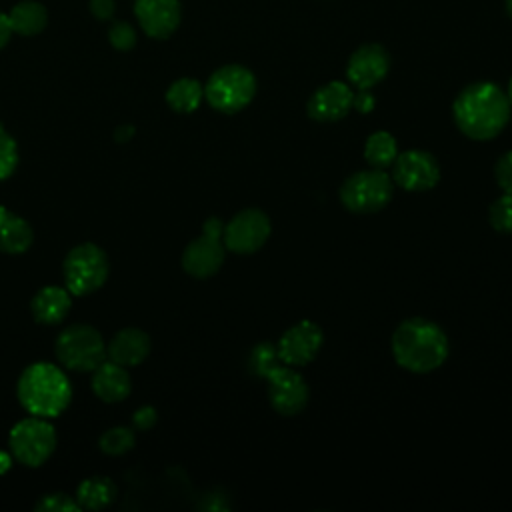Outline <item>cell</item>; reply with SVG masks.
Instances as JSON below:
<instances>
[{
	"instance_id": "22",
	"label": "cell",
	"mask_w": 512,
	"mask_h": 512,
	"mask_svg": "<svg viewBox=\"0 0 512 512\" xmlns=\"http://www.w3.org/2000/svg\"><path fill=\"white\" fill-rule=\"evenodd\" d=\"M116 498V484L108 476H90L76 488V502L86 510H102Z\"/></svg>"
},
{
	"instance_id": "16",
	"label": "cell",
	"mask_w": 512,
	"mask_h": 512,
	"mask_svg": "<svg viewBox=\"0 0 512 512\" xmlns=\"http://www.w3.org/2000/svg\"><path fill=\"white\" fill-rule=\"evenodd\" d=\"M354 104V92L348 84L334 80L320 86L308 100V116L318 122H336L344 118Z\"/></svg>"
},
{
	"instance_id": "20",
	"label": "cell",
	"mask_w": 512,
	"mask_h": 512,
	"mask_svg": "<svg viewBox=\"0 0 512 512\" xmlns=\"http://www.w3.org/2000/svg\"><path fill=\"white\" fill-rule=\"evenodd\" d=\"M34 242L32 226L18 214L0 206V252L24 254Z\"/></svg>"
},
{
	"instance_id": "37",
	"label": "cell",
	"mask_w": 512,
	"mask_h": 512,
	"mask_svg": "<svg viewBox=\"0 0 512 512\" xmlns=\"http://www.w3.org/2000/svg\"><path fill=\"white\" fill-rule=\"evenodd\" d=\"M10 466H12V454H8V452L0 450V474L8 472V470H10Z\"/></svg>"
},
{
	"instance_id": "13",
	"label": "cell",
	"mask_w": 512,
	"mask_h": 512,
	"mask_svg": "<svg viewBox=\"0 0 512 512\" xmlns=\"http://www.w3.org/2000/svg\"><path fill=\"white\" fill-rule=\"evenodd\" d=\"M388 70H390V56L386 48L370 42V44H362L352 52L346 64V78L358 90H370L372 86L384 80Z\"/></svg>"
},
{
	"instance_id": "5",
	"label": "cell",
	"mask_w": 512,
	"mask_h": 512,
	"mask_svg": "<svg viewBox=\"0 0 512 512\" xmlns=\"http://www.w3.org/2000/svg\"><path fill=\"white\" fill-rule=\"evenodd\" d=\"M108 274V256L94 242H82L74 246L62 262L64 284L72 296H88L100 290L108 280Z\"/></svg>"
},
{
	"instance_id": "26",
	"label": "cell",
	"mask_w": 512,
	"mask_h": 512,
	"mask_svg": "<svg viewBox=\"0 0 512 512\" xmlns=\"http://www.w3.org/2000/svg\"><path fill=\"white\" fill-rule=\"evenodd\" d=\"M488 220L494 230L512 234V194L504 192L488 208Z\"/></svg>"
},
{
	"instance_id": "17",
	"label": "cell",
	"mask_w": 512,
	"mask_h": 512,
	"mask_svg": "<svg viewBox=\"0 0 512 512\" xmlns=\"http://www.w3.org/2000/svg\"><path fill=\"white\" fill-rule=\"evenodd\" d=\"M150 336L140 328H122L106 344V358L130 368L138 366L150 354Z\"/></svg>"
},
{
	"instance_id": "36",
	"label": "cell",
	"mask_w": 512,
	"mask_h": 512,
	"mask_svg": "<svg viewBox=\"0 0 512 512\" xmlns=\"http://www.w3.org/2000/svg\"><path fill=\"white\" fill-rule=\"evenodd\" d=\"M132 134H134V126H126V124H124V126H120V128L116 130L114 136H116L118 142H126L128 138H132Z\"/></svg>"
},
{
	"instance_id": "35",
	"label": "cell",
	"mask_w": 512,
	"mask_h": 512,
	"mask_svg": "<svg viewBox=\"0 0 512 512\" xmlns=\"http://www.w3.org/2000/svg\"><path fill=\"white\" fill-rule=\"evenodd\" d=\"M202 232H206V234H212V236H220V238H222V232H224V224H222V220H220V218H208V220L204 222V228H202Z\"/></svg>"
},
{
	"instance_id": "12",
	"label": "cell",
	"mask_w": 512,
	"mask_h": 512,
	"mask_svg": "<svg viewBox=\"0 0 512 512\" xmlns=\"http://www.w3.org/2000/svg\"><path fill=\"white\" fill-rule=\"evenodd\" d=\"M322 348V330L312 320L290 326L278 340L276 354L288 366H304L312 362Z\"/></svg>"
},
{
	"instance_id": "30",
	"label": "cell",
	"mask_w": 512,
	"mask_h": 512,
	"mask_svg": "<svg viewBox=\"0 0 512 512\" xmlns=\"http://www.w3.org/2000/svg\"><path fill=\"white\" fill-rule=\"evenodd\" d=\"M494 176L502 192L512 194V150L504 152L494 166Z\"/></svg>"
},
{
	"instance_id": "15",
	"label": "cell",
	"mask_w": 512,
	"mask_h": 512,
	"mask_svg": "<svg viewBox=\"0 0 512 512\" xmlns=\"http://www.w3.org/2000/svg\"><path fill=\"white\" fill-rule=\"evenodd\" d=\"M224 256H226V246L220 240V236L202 232L184 248L182 268L194 278H210L220 270Z\"/></svg>"
},
{
	"instance_id": "1",
	"label": "cell",
	"mask_w": 512,
	"mask_h": 512,
	"mask_svg": "<svg viewBox=\"0 0 512 512\" xmlns=\"http://www.w3.org/2000/svg\"><path fill=\"white\" fill-rule=\"evenodd\" d=\"M510 100L492 82H474L454 100L452 114L460 132L472 140H490L510 120Z\"/></svg>"
},
{
	"instance_id": "21",
	"label": "cell",
	"mask_w": 512,
	"mask_h": 512,
	"mask_svg": "<svg viewBox=\"0 0 512 512\" xmlns=\"http://www.w3.org/2000/svg\"><path fill=\"white\" fill-rule=\"evenodd\" d=\"M8 20H10L12 32L20 36H36L46 28L48 12L44 4L36 0H22L12 6V10L8 12Z\"/></svg>"
},
{
	"instance_id": "19",
	"label": "cell",
	"mask_w": 512,
	"mask_h": 512,
	"mask_svg": "<svg viewBox=\"0 0 512 512\" xmlns=\"http://www.w3.org/2000/svg\"><path fill=\"white\" fill-rule=\"evenodd\" d=\"M72 306V294L62 286H42L30 300V312L38 324H60Z\"/></svg>"
},
{
	"instance_id": "34",
	"label": "cell",
	"mask_w": 512,
	"mask_h": 512,
	"mask_svg": "<svg viewBox=\"0 0 512 512\" xmlns=\"http://www.w3.org/2000/svg\"><path fill=\"white\" fill-rule=\"evenodd\" d=\"M12 26H10V20H8V14L0 12V50L10 42V36H12Z\"/></svg>"
},
{
	"instance_id": "14",
	"label": "cell",
	"mask_w": 512,
	"mask_h": 512,
	"mask_svg": "<svg viewBox=\"0 0 512 512\" xmlns=\"http://www.w3.org/2000/svg\"><path fill=\"white\" fill-rule=\"evenodd\" d=\"M134 16L146 36L164 40L180 26L182 8L178 0H136Z\"/></svg>"
},
{
	"instance_id": "8",
	"label": "cell",
	"mask_w": 512,
	"mask_h": 512,
	"mask_svg": "<svg viewBox=\"0 0 512 512\" xmlns=\"http://www.w3.org/2000/svg\"><path fill=\"white\" fill-rule=\"evenodd\" d=\"M12 458L28 468L42 466L56 448V430L48 418L28 416L16 422L8 434Z\"/></svg>"
},
{
	"instance_id": "29",
	"label": "cell",
	"mask_w": 512,
	"mask_h": 512,
	"mask_svg": "<svg viewBox=\"0 0 512 512\" xmlns=\"http://www.w3.org/2000/svg\"><path fill=\"white\" fill-rule=\"evenodd\" d=\"M108 42L120 50H132L136 46V30L128 22H114L108 30Z\"/></svg>"
},
{
	"instance_id": "28",
	"label": "cell",
	"mask_w": 512,
	"mask_h": 512,
	"mask_svg": "<svg viewBox=\"0 0 512 512\" xmlns=\"http://www.w3.org/2000/svg\"><path fill=\"white\" fill-rule=\"evenodd\" d=\"M34 510L38 512H74L80 510V504L76 502V498L64 494V492H52V494H44Z\"/></svg>"
},
{
	"instance_id": "31",
	"label": "cell",
	"mask_w": 512,
	"mask_h": 512,
	"mask_svg": "<svg viewBox=\"0 0 512 512\" xmlns=\"http://www.w3.org/2000/svg\"><path fill=\"white\" fill-rule=\"evenodd\" d=\"M158 420V412L152 406H140L134 414H132V424L138 430H150Z\"/></svg>"
},
{
	"instance_id": "24",
	"label": "cell",
	"mask_w": 512,
	"mask_h": 512,
	"mask_svg": "<svg viewBox=\"0 0 512 512\" xmlns=\"http://www.w3.org/2000/svg\"><path fill=\"white\" fill-rule=\"evenodd\" d=\"M398 156V146H396V138L390 132H374L368 136L366 144H364V158L372 168H386L392 166V162Z\"/></svg>"
},
{
	"instance_id": "38",
	"label": "cell",
	"mask_w": 512,
	"mask_h": 512,
	"mask_svg": "<svg viewBox=\"0 0 512 512\" xmlns=\"http://www.w3.org/2000/svg\"><path fill=\"white\" fill-rule=\"evenodd\" d=\"M504 8H506V14L512 18V0H504Z\"/></svg>"
},
{
	"instance_id": "7",
	"label": "cell",
	"mask_w": 512,
	"mask_h": 512,
	"mask_svg": "<svg viewBox=\"0 0 512 512\" xmlns=\"http://www.w3.org/2000/svg\"><path fill=\"white\" fill-rule=\"evenodd\" d=\"M58 362L74 372H92L106 360L102 334L90 324H70L56 338Z\"/></svg>"
},
{
	"instance_id": "25",
	"label": "cell",
	"mask_w": 512,
	"mask_h": 512,
	"mask_svg": "<svg viewBox=\"0 0 512 512\" xmlns=\"http://www.w3.org/2000/svg\"><path fill=\"white\" fill-rule=\"evenodd\" d=\"M136 444V436L132 432V428L128 426H112L108 430L102 432V436L98 438V446L104 454L108 456H122L126 452H130Z\"/></svg>"
},
{
	"instance_id": "4",
	"label": "cell",
	"mask_w": 512,
	"mask_h": 512,
	"mask_svg": "<svg viewBox=\"0 0 512 512\" xmlns=\"http://www.w3.org/2000/svg\"><path fill=\"white\" fill-rule=\"evenodd\" d=\"M16 396L28 414L56 418L68 408L72 386L58 366L50 362H34L22 370L16 384Z\"/></svg>"
},
{
	"instance_id": "9",
	"label": "cell",
	"mask_w": 512,
	"mask_h": 512,
	"mask_svg": "<svg viewBox=\"0 0 512 512\" xmlns=\"http://www.w3.org/2000/svg\"><path fill=\"white\" fill-rule=\"evenodd\" d=\"M392 180L380 168L362 170L344 180L340 186V202L356 214H372L392 200Z\"/></svg>"
},
{
	"instance_id": "11",
	"label": "cell",
	"mask_w": 512,
	"mask_h": 512,
	"mask_svg": "<svg viewBox=\"0 0 512 512\" xmlns=\"http://www.w3.org/2000/svg\"><path fill=\"white\" fill-rule=\"evenodd\" d=\"M394 182L408 192H426L440 180V166L430 152L408 150L392 162Z\"/></svg>"
},
{
	"instance_id": "27",
	"label": "cell",
	"mask_w": 512,
	"mask_h": 512,
	"mask_svg": "<svg viewBox=\"0 0 512 512\" xmlns=\"http://www.w3.org/2000/svg\"><path fill=\"white\" fill-rule=\"evenodd\" d=\"M18 166V144L12 134L0 124V182L10 178Z\"/></svg>"
},
{
	"instance_id": "10",
	"label": "cell",
	"mask_w": 512,
	"mask_h": 512,
	"mask_svg": "<svg viewBox=\"0 0 512 512\" xmlns=\"http://www.w3.org/2000/svg\"><path fill=\"white\" fill-rule=\"evenodd\" d=\"M270 230V218L260 208H244L224 224L222 242L236 254H252L264 246Z\"/></svg>"
},
{
	"instance_id": "39",
	"label": "cell",
	"mask_w": 512,
	"mask_h": 512,
	"mask_svg": "<svg viewBox=\"0 0 512 512\" xmlns=\"http://www.w3.org/2000/svg\"><path fill=\"white\" fill-rule=\"evenodd\" d=\"M506 96H508V100H510V106H512V80H510V84H508V92H506Z\"/></svg>"
},
{
	"instance_id": "33",
	"label": "cell",
	"mask_w": 512,
	"mask_h": 512,
	"mask_svg": "<svg viewBox=\"0 0 512 512\" xmlns=\"http://www.w3.org/2000/svg\"><path fill=\"white\" fill-rule=\"evenodd\" d=\"M374 104H376V100H374V96L370 94V90H358V94H354V104H352V108H356L358 112L368 114V112L374 108Z\"/></svg>"
},
{
	"instance_id": "32",
	"label": "cell",
	"mask_w": 512,
	"mask_h": 512,
	"mask_svg": "<svg viewBox=\"0 0 512 512\" xmlns=\"http://www.w3.org/2000/svg\"><path fill=\"white\" fill-rule=\"evenodd\" d=\"M116 2L114 0H90V14L98 20H110L114 16Z\"/></svg>"
},
{
	"instance_id": "2",
	"label": "cell",
	"mask_w": 512,
	"mask_h": 512,
	"mask_svg": "<svg viewBox=\"0 0 512 512\" xmlns=\"http://www.w3.org/2000/svg\"><path fill=\"white\" fill-rule=\"evenodd\" d=\"M392 356L398 366L414 374L440 368L448 356L444 330L426 318H408L392 334Z\"/></svg>"
},
{
	"instance_id": "3",
	"label": "cell",
	"mask_w": 512,
	"mask_h": 512,
	"mask_svg": "<svg viewBox=\"0 0 512 512\" xmlns=\"http://www.w3.org/2000/svg\"><path fill=\"white\" fill-rule=\"evenodd\" d=\"M248 368L252 374L268 380V398L280 416H296L304 410L308 402L306 380L278 358L276 346L268 342L254 346Z\"/></svg>"
},
{
	"instance_id": "18",
	"label": "cell",
	"mask_w": 512,
	"mask_h": 512,
	"mask_svg": "<svg viewBox=\"0 0 512 512\" xmlns=\"http://www.w3.org/2000/svg\"><path fill=\"white\" fill-rule=\"evenodd\" d=\"M130 390H132V380L124 366L106 358L102 364H98L92 370V392L102 402L106 404L122 402L124 398H128Z\"/></svg>"
},
{
	"instance_id": "23",
	"label": "cell",
	"mask_w": 512,
	"mask_h": 512,
	"mask_svg": "<svg viewBox=\"0 0 512 512\" xmlns=\"http://www.w3.org/2000/svg\"><path fill=\"white\" fill-rule=\"evenodd\" d=\"M204 98V86L196 78H178L166 90V104L180 114L194 112Z\"/></svg>"
},
{
	"instance_id": "6",
	"label": "cell",
	"mask_w": 512,
	"mask_h": 512,
	"mask_svg": "<svg viewBox=\"0 0 512 512\" xmlns=\"http://www.w3.org/2000/svg\"><path fill=\"white\" fill-rule=\"evenodd\" d=\"M256 94L254 74L240 64H226L214 70L204 86L208 104L224 114H234L246 108Z\"/></svg>"
}]
</instances>
